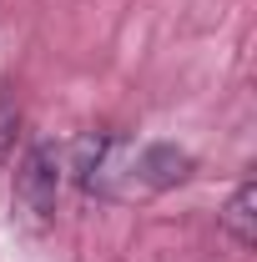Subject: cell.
<instances>
[{"instance_id": "obj_1", "label": "cell", "mask_w": 257, "mask_h": 262, "mask_svg": "<svg viewBox=\"0 0 257 262\" xmlns=\"http://www.w3.org/2000/svg\"><path fill=\"white\" fill-rule=\"evenodd\" d=\"M71 171L81 192L111 196V202H146L166 187H182L192 177V157L166 141H121V136L91 131L76 141Z\"/></svg>"}, {"instance_id": "obj_4", "label": "cell", "mask_w": 257, "mask_h": 262, "mask_svg": "<svg viewBox=\"0 0 257 262\" xmlns=\"http://www.w3.org/2000/svg\"><path fill=\"white\" fill-rule=\"evenodd\" d=\"M15 131H20V106L0 91V162L15 151Z\"/></svg>"}, {"instance_id": "obj_3", "label": "cell", "mask_w": 257, "mask_h": 262, "mask_svg": "<svg viewBox=\"0 0 257 262\" xmlns=\"http://www.w3.org/2000/svg\"><path fill=\"white\" fill-rule=\"evenodd\" d=\"M217 227H222L242 252H252V247H257V182H252V177H242V182H237V192L227 196Z\"/></svg>"}, {"instance_id": "obj_2", "label": "cell", "mask_w": 257, "mask_h": 262, "mask_svg": "<svg viewBox=\"0 0 257 262\" xmlns=\"http://www.w3.org/2000/svg\"><path fill=\"white\" fill-rule=\"evenodd\" d=\"M56 196H61V151L51 141H35L15 162V212L26 217V227L40 232L56 217Z\"/></svg>"}]
</instances>
